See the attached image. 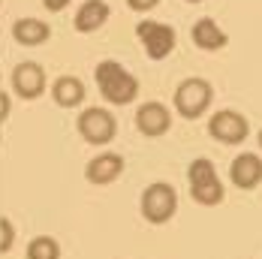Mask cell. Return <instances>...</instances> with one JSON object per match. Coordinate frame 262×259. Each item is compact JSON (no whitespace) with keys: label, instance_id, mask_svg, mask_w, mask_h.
<instances>
[{"label":"cell","instance_id":"obj_1","mask_svg":"<svg viewBox=\"0 0 262 259\" xmlns=\"http://www.w3.org/2000/svg\"><path fill=\"white\" fill-rule=\"evenodd\" d=\"M94 76H97V88L103 100H108L112 105H130L139 97V78L118 60H100Z\"/></svg>","mask_w":262,"mask_h":259},{"label":"cell","instance_id":"obj_2","mask_svg":"<svg viewBox=\"0 0 262 259\" xmlns=\"http://www.w3.org/2000/svg\"><path fill=\"white\" fill-rule=\"evenodd\" d=\"M211 100H214V88H211V81H205V78H199V76L184 78L181 84L175 88V97H172L175 112L181 118H187V121L202 118L208 112Z\"/></svg>","mask_w":262,"mask_h":259},{"label":"cell","instance_id":"obj_3","mask_svg":"<svg viewBox=\"0 0 262 259\" xmlns=\"http://www.w3.org/2000/svg\"><path fill=\"white\" fill-rule=\"evenodd\" d=\"M187 178H190V193L199 205H220L223 202V184H220L217 169L208 157L193 160L187 169Z\"/></svg>","mask_w":262,"mask_h":259},{"label":"cell","instance_id":"obj_4","mask_svg":"<svg viewBox=\"0 0 262 259\" xmlns=\"http://www.w3.org/2000/svg\"><path fill=\"white\" fill-rule=\"evenodd\" d=\"M76 130H79V136L88 142V145H108L115 136H118V121H115V115L103 109V105H91V109H84L79 115V121H76Z\"/></svg>","mask_w":262,"mask_h":259},{"label":"cell","instance_id":"obj_5","mask_svg":"<svg viewBox=\"0 0 262 259\" xmlns=\"http://www.w3.org/2000/svg\"><path fill=\"white\" fill-rule=\"evenodd\" d=\"M175 211H178V193H175L172 184L154 181L145 187V193H142V214H145L148 223H166V220L175 217Z\"/></svg>","mask_w":262,"mask_h":259},{"label":"cell","instance_id":"obj_6","mask_svg":"<svg viewBox=\"0 0 262 259\" xmlns=\"http://www.w3.org/2000/svg\"><path fill=\"white\" fill-rule=\"evenodd\" d=\"M136 36L145 46V54L151 60H166L169 54L175 52V42H178L175 27L163 25V21H151V18H145V21L136 25Z\"/></svg>","mask_w":262,"mask_h":259},{"label":"cell","instance_id":"obj_7","mask_svg":"<svg viewBox=\"0 0 262 259\" xmlns=\"http://www.w3.org/2000/svg\"><path fill=\"white\" fill-rule=\"evenodd\" d=\"M9 78H12V94H15L18 100H39V97L46 94V88H49L46 70H42V63H36V60L18 63Z\"/></svg>","mask_w":262,"mask_h":259},{"label":"cell","instance_id":"obj_8","mask_svg":"<svg viewBox=\"0 0 262 259\" xmlns=\"http://www.w3.org/2000/svg\"><path fill=\"white\" fill-rule=\"evenodd\" d=\"M208 133L211 139H217L223 145H241L247 139V133H250V124H247L244 115H238L232 109H220L217 115H211Z\"/></svg>","mask_w":262,"mask_h":259},{"label":"cell","instance_id":"obj_9","mask_svg":"<svg viewBox=\"0 0 262 259\" xmlns=\"http://www.w3.org/2000/svg\"><path fill=\"white\" fill-rule=\"evenodd\" d=\"M136 127H139L142 136H148V139L166 136L169 127H172V112H169L163 103H157V100L142 103L139 105V112H136Z\"/></svg>","mask_w":262,"mask_h":259},{"label":"cell","instance_id":"obj_10","mask_svg":"<svg viewBox=\"0 0 262 259\" xmlns=\"http://www.w3.org/2000/svg\"><path fill=\"white\" fill-rule=\"evenodd\" d=\"M121 172H124V157L115 154V151H103V154H97L84 166V178L91 184H97V187H105V184L118 181Z\"/></svg>","mask_w":262,"mask_h":259},{"label":"cell","instance_id":"obj_11","mask_svg":"<svg viewBox=\"0 0 262 259\" xmlns=\"http://www.w3.org/2000/svg\"><path fill=\"white\" fill-rule=\"evenodd\" d=\"M190 39H193V46L202 49V52H220V49L229 46V33L217 25L214 18H208V15L199 18V21H193V27H190Z\"/></svg>","mask_w":262,"mask_h":259},{"label":"cell","instance_id":"obj_12","mask_svg":"<svg viewBox=\"0 0 262 259\" xmlns=\"http://www.w3.org/2000/svg\"><path fill=\"white\" fill-rule=\"evenodd\" d=\"M229 178L238 190H253L262 184V160L256 154H241L229 166Z\"/></svg>","mask_w":262,"mask_h":259},{"label":"cell","instance_id":"obj_13","mask_svg":"<svg viewBox=\"0 0 262 259\" xmlns=\"http://www.w3.org/2000/svg\"><path fill=\"white\" fill-rule=\"evenodd\" d=\"M112 18V9L105 0H84L79 9H76V18L73 25L79 33H97L100 27H105V21Z\"/></svg>","mask_w":262,"mask_h":259},{"label":"cell","instance_id":"obj_14","mask_svg":"<svg viewBox=\"0 0 262 259\" xmlns=\"http://www.w3.org/2000/svg\"><path fill=\"white\" fill-rule=\"evenodd\" d=\"M12 39L18 46L36 49V46H42V42L52 39V27H49V21H42V18H18L12 25Z\"/></svg>","mask_w":262,"mask_h":259},{"label":"cell","instance_id":"obj_15","mask_svg":"<svg viewBox=\"0 0 262 259\" xmlns=\"http://www.w3.org/2000/svg\"><path fill=\"white\" fill-rule=\"evenodd\" d=\"M52 100L60 109H76L84 103V81L76 76H60L52 84Z\"/></svg>","mask_w":262,"mask_h":259},{"label":"cell","instance_id":"obj_16","mask_svg":"<svg viewBox=\"0 0 262 259\" xmlns=\"http://www.w3.org/2000/svg\"><path fill=\"white\" fill-rule=\"evenodd\" d=\"M27 259H60V244L52 235H36L27 244Z\"/></svg>","mask_w":262,"mask_h":259},{"label":"cell","instance_id":"obj_17","mask_svg":"<svg viewBox=\"0 0 262 259\" xmlns=\"http://www.w3.org/2000/svg\"><path fill=\"white\" fill-rule=\"evenodd\" d=\"M127 6L133 12H151V9L160 6V0H127Z\"/></svg>","mask_w":262,"mask_h":259},{"label":"cell","instance_id":"obj_18","mask_svg":"<svg viewBox=\"0 0 262 259\" xmlns=\"http://www.w3.org/2000/svg\"><path fill=\"white\" fill-rule=\"evenodd\" d=\"M70 3H73V0H42V6H46L49 12H63Z\"/></svg>","mask_w":262,"mask_h":259},{"label":"cell","instance_id":"obj_19","mask_svg":"<svg viewBox=\"0 0 262 259\" xmlns=\"http://www.w3.org/2000/svg\"><path fill=\"white\" fill-rule=\"evenodd\" d=\"M187 3H202V0H187Z\"/></svg>","mask_w":262,"mask_h":259},{"label":"cell","instance_id":"obj_20","mask_svg":"<svg viewBox=\"0 0 262 259\" xmlns=\"http://www.w3.org/2000/svg\"><path fill=\"white\" fill-rule=\"evenodd\" d=\"M259 145H262V130H259Z\"/></svg>","mask_w":262,"mask_h":259}]
</instances>
